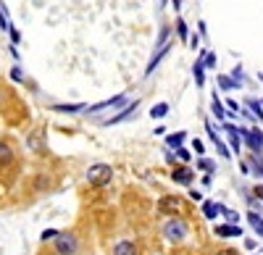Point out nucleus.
<instances>
[{"instance_id":"obj_1","label":"nucleus","mask_w":263,"mask_h":255,"mask_svg":"<svg viewBox=\"0 0 263 255\" xmlns=\"http://www.w3.org/2000/svg\"><path fill=\"white\" fill-rule=\"evenodd\" d=\"M161 237L168 242V245H182L187 237H190V224L187 219L182 216H171L161 224Z\"/></svg>"},{"instance_id":"obj_2","label":"nucleus","mask_w":263,"mask_h":255,"mask_svg":"<svg viewBox=\"0 0 263 255\" xmlns=\"http://www.w3.org/2000/svg\"><path fill=\"white\" fill-rule=\"evenodd\" d=\"M237 134L250 147L253 155H263V129L260 126H237Z\"/></svg>"},{"instance_id":"obj_3","label":"nucleus","mask_w":263,"mask_h":255,"mask_svg":"<svg viewBox=\"0 0 263 255\" xmlns=\"http://www.w3.org/2000/svg\"><path fill=\"white\" fill-rule=\"evenodd\" d=\"M84 179L90 182V187H108L114 179V168L108 163H92L90 168H87Z\"/></svg>"},{"instance_id":"obj_4","label":"nucleus","mask_w":263,"mask_h":255,"mask_svg":"<svg viewBox=\"0 0 263 255\" xmlns=\"http://www.w3.org/2000/svg\"><path fill=\"white\" fill-rule=\"evenodd\" d=\"M53 252L55 255H77L79 252V237L74 231H61L53 242Z\"/></svg>"},{"instance_id":"obj_5","label":"nucleus","mask_w":263,"mask_h":255,"mask_svg":"<svg viewBox=\"0 0 263 255\" xmlns=\"http://www.w3.org/2000/svg\"><path fill=\"white\" fill-rule=\"evenodd\" d=\"M158 210L163 216H179L182 213V198H177V195H166V198H161V203H158Z\"/></svg>"},{"instance_id":"obj_6","label":"nucleus","mask_w":263,"mask_h":255,"mask_svg":"<svg viewBox=\"0 0 263 255\" xmlns=\"http://www.w3.org/2000/svg\"><path fill=\"white\" fill-rule=\"evenodd\" d=\"M124 103H126V92H119V95L108 97V100H100L95 105H87L84 113H100V111H108V108H116V105H124Z\"/></svg>"},{"instance_id":"obj_7","label":"nucleus","mask_w":263,"mask_h":255,"mask_svg":"<svg viewBox=\"0 0 263 255\" xmlns=\"http://www.w3.org/2000/svg\"><path fill=\"white\" fill-rule=\"evenodd\" d=\"M171 182H174V184H182V187H192L195 171H192L190 166H174V168H171Z\"/></svg>"},{"instance_id":"obj_8","label":"nucleus","mask_w":263,"mask_h":255,"mask_svg":"<svg viewBox=\"0 0 263 255\" xmlns=\"http://www.w3.org/2000/svg\"><path fill=\"white\" fill-rule=\"evenodd\" d=\"M140 108V100H132L129 105H124V108L116 113V116H111V119H105L103 121V126H111V124H121V121H126L129 116H135V111Z\"/></svg>"},{"instance_id":"obj_9","label":"nucleus","mask_w":263,"mask_h":255,"mask_svg":"<svg viewBox=\"0 0 263 255\" xmlns=\"http://www.w3.org/2000/svg\"><path fill=\"white\" fill-rule=\"evenodd\" d=\"M213 234L221 240H232V237H242V229H239V224H216Z\"/></svg>"},{"instance_id":"obj_10","label":"nucleus","mask_w":263,"mask_h":255,"mask_svg":"<svg viewBox=\"0 0 263 255\" xmlns=\"http://www.w3.org/2000/svg\"><path fill=\"white\" fill-rule=\"evenodd\" d=\"M205 132H208V140L216 145V150H218V155H221V158H232V150H229V145L227 142H221V140H218V134L213 132V126H211V121H205Z\"/></svg>"},{"instance_id":"obj_11","label":"nucleus","mask_w":263,"mask_h":255,"mask_svg":"<svg viewBox=\"0 0 263 255\" xmlns=\"http://www.w3.org/2000/svg\"><path fill=\"white\" fill-rule=\"evenodd\" d=\"M171 48H174V42H166V45H161V48L156 50V55L150 58V63H147V69H145V76H153V71L158 69V63H161V61H163V58L168 55V50H171Z\"/></svg>"},{"instance_id":"obj_12","label":"nucleus","mask_w":263,"mask_h":255,"mask_svg":"<svg viewBox=\"0 0 263 255\" xmlns=\"http://www.w3.org/2000/svg\"><path fill=\"white\" fill-rule=\"evenodd\" d=\"M221 208H224V203L203 200V203H200V213H203V219H208V221H216L218 216H221Z\"/></svg>"},{"instance_id":"obj_13","label":"nucleus","mask_w":263,"mask_h":255,"mask_svg":"<svg viewBox=\"0 0 263 255\" xmlns=\"http://www.w3.org/2000/svg\"><path fill=\"white\" fill-rule=\"evenodd\" d=\"M114 255H140V247L135 240H119L114 245Z\"/></svg>"},{"instance_id":"obj_14","label":"nucleus","mask_w":263,"mask_h":255,"mask_svg":"<svg viewBox=\"0 0 263 255\" xmlns=\"http://www.w3.org/2000/svg\"><path fill=\"white\" fill-rule=\"evenodd\" d=\"M211 113L216 116V121H218V124H227V119H229V116H227V105H224L221 100H218V95H216V92H213V97H211Z\"/></svg>"},{"instance_id":"obj_15","label":"nucleus","mask_w":263,"mask_h":255,"mask_svg":"<svg viewBox=\"0 0 263 255\" xmlns=\"http://www.w3.org/2000/svg\"><path fill=\"white\" fill-rule=\"evenodd\" d=\"M13 158H16L13 145H11L8 140H0V168H3V166H11Z\"/></svg>"},{"instance_id":"obj_16","label":"nucleus","mask_w":263,"mask_h":255,"mask_svg":"<svg viewBox=\"0 0 263 255\" xmlns=\"http://www.w3.org/2000/svg\"><path fill=\"white\" fill-rule=\"evenodd\" d=\"M53 111L55 113H82L87 111V103H58L53 105Z\"/></svg>"},{"instance_id":"obj_17","label":"nucleus","mask_w":263,"mask_h":255,"mask_svg":"<svg viewBox=\"0 0 263 255\" xmlns=\"http://www.w3.org/2000/svg\"><path fill=\"white\" fill-rule=\"evenodd\" d=\"M245 108L250 111V116H253L255 121L263 124V105H260V97H248V100H245Z\"/></svg>"},{"instance_id":"obj_18","label":"nucleus","mask_w":263,"mask_h":255,"mask_svg":"<svg viewBox=\"0 0 263 255\" xmlns=\"http://www.w3.org/2000/svg\"><path fill=\"white\" fill-rule=\"evenodd\" d=\"M192 76L197 82V87H205V63H203V55L195 61V66H192Z\"/></svg>"},{"instance_id":"obj_19","label":"nucleus","mask_w":263,"mask_h":255,"mask_svg":"<svg viewBox=\"0 0 263 255\" xmlns=\"http://www.w3.org/2000/svg\"><path fill=\"white\" fill-rule=\"evenodd\" d=\"M248 224L253 226V231L263 240V216L258 213V210H248Z\"/></svg>"},{"instance_id":"obj_20","label":"nucleus","mask_w":263,"mask_h":255,"mask_svg":"<svg viewBox=\"0 0 263 255\" xmlns=\"http://www.w3.org/2000/svg\"><path fill=\"white\" fill-rule=\"evenodd\" d=\"M184 140H187V132H177V134L166 137V145L171 147V150H179V147H184Z\"/></svg>"},{"instance_id":"obj_21","label":"nucleus","mask_w":263,"mask_h":255,"mask_svg":"<svg viewBox=\"0 0 263 255\" xmlns=\"http://www.w3.org/2000/svg\"><path fill=\"white\" fill-rule=\"evenodd\" d=\"M218 87H221V90H227V92H232V90H242V84H237L232 76L221 74V76H218Z\"/></svg>"},{"instance_id":"obj_22","label":"nucleus","mask_w":263,"mask_h":255,"mask_svg":"<svg viewBox=\"0 0 263 255\" xmlns=\"http://www.w3.org/2000/svg\"><path fill=\"white\" fill-rule=\"evenodd\" d=\"M168 116V103H156L150 108V119H166Z\"/></svg>"},{"instance_id":"obj_23","label":"nucleus","mask_w":263,"mask_h":255,"mask_svg":"<svg viewBox=\"0 0 263 255\" xmlns=\"http://www.w3.org/2000/svg\"><path fill=\"white\" fill-rule=\"evenodd\" d=\"M197 168H200V171H205V174H213L216 171V161H211V158H197Z\"/></svg>"},{"instance_id":"obj_24","label":"nucleus","mask_w":263,"mask_h":255,"mask_svg":"<svg viewBox=\"0 0 263 255\" xmlns=\"http://www.w3.org/2000/svg\"><path fill=\"white\" fill-rule=\"evenodd\" d=\"M177 34H179V40H182V42H187V40H190V27L184 24V18H177Z\"/></svg>"},{"instance_id":"obj_25","label":"nucleus","mask_w":263,"mask_h":255,"mask_svg":"<svg viewBox=\"0 0 263 255\" xmlns=\"http://www.w3.org/2000/svg\"><path fill=\"white\" fill-rule=\"evenodd\" d=\"M221 216L227 219V224H239V213H237V210H232V208H221Z\"/></svg>"},{"instance_id":"obj_26","label":"nucleus","mask_w":263,"mask_h":255,"mask_svg":"<svg viewBox=\"0 0 263 255\" xmlns=\"http://www.w3.org/2000/svg\"><path fill=\"white\" fill-rule=\"evenodd\" d=\"M174 158L182 161V166H187V163H190V158H192V153L187 150V147H179V150H174Z\"/></svg>"},{"instance_id":"obj_27","label":"nucleus","mask_w":263,"mask_h":255,"mask_svg":"<svg viewBox=\"0 0 263 255\" xmlns=\"http://www.w3.org/2000/svg\"><path fill=\"white\" fill-rule=\"evenodd\" d=\"M58 234H61L58 229H45V231L40 234V242H55V237H58Z\"/></svg>"},{"instance_id":"obj_28","label":"nucleus","mask_w":263,"mask_h":255,"mask_svg":"<svg viewBox=\"0 0 263 255\" xmlns=\"http://www.w3.org/2000/svg\"><path fill=\"white\" fill-rule=\"evenodd\" d=\"M200 55H203V63H205V71H208V69H216V53H208V50H203Z\"/></svg>"},{"instance_id":"obj_29","label":"nucleus","mask_w":263,"mask_h":255,"mask_svg":"<svg viewBox=\"0 0 263 255\" xmlns=\"http://www.w3.org/2000/svg\"><path fill=\"white\" fill-rule=\"evenodd\" d=\"M232 79H234L237 84H242V82H245V71H242V66H234V69H232Z\"/></svg>"},{"instance_id":"obj_30","label":"nucleus","mask_w":263,"mask_h":255,"mask_svg":"<svg viewBox=\"0 0 263 255\" xmlns=\"http://www.w3.org/2000/svg\"><path fill=\"white\" fill-rule=\"evenodd\" d=\"M192 150L197 153V158H203V153H205V145H203V140H192Z\"/></svg>"},{"instance_id":"obj_31","label":"nucleus","mask_w":263,"mask_h":255,"mask_svg":"<svg viewBox=\"0 0 263 255\" xmlns=\"http://www.w3.org/2000/svg\"><path fill=\"white\" fill-rule=\"evenodd\" d=\"M187 195H190V200H192V203H203V192H200V189H190Z\"/></svg>"},{"instance_id":"obj_32","label":"nucleus","mask_w":263,"mask_h":255,"mask_svg":"<svg viewBox=\"0 0 263 255\" xmlns=\"http://www.w3.org/2000/svg\"><path fill=\"white\" fill-rule=\"evenodd\" d=\"M253 195H255V200H258V203H263V182L253 187Z\"/></svg>"},{"instance_id":"obj_33","label":"nucleus","mask_w":263,"mask_h":255,"mask_svg":"<svg viewBox=\"0 0 263 255\" xmlns=\"http://www.w3.org/2000/svg\"><path fill=\"white\" fill-rule=\"evenodd\" d=\"M11 79H13V82H21V79H24V74H21V69H18V66H13V69H11Z\"/></svg>"},{"instance_id":"obj_34","label":"nucleus","mask_w":263,"mask_h":255,"mask_svg":"<svg viewBox=\"0 0 263 255\" xmlns=\"http://www.w3.org/2000/svg\"><path fill=\"white\" fill-rule=\"evenodd\" d=\"M213 255H237V250L234 247H221V250H216Z\"/></svg>"},{"instance_id":"obj_35","label":"nucleus","mask_w":263,"mask_h":255,"mask_svg":"<svg viewBox=\"0 0 263 255\" xmlns=\"http://www.w3.org/2000/svg\"><path fill=\"white\" fill-rule=\"evenodd\" d=\"M190 45H192V48L200 45V34H190Z\"/></svg>"},{"instance_id":"obj_36","label":"nucleus","mask_w":263,"mask_h":255,"mask_svg":"<svg viewBox=\"0 0 263 255\" xmlns=\"http://www.w3.org/2000/svg\"><path fill=\"white\" fill-rule=\"evenodd\" d=\"M8 34H11V42H13V45H16V42H18V40H21V34H18V32H16V29H11V32H8Z\"/></svg>"},{"instance_id":"obj_37","label":"nucleus","mask_w":263,"mask_h":255,"mask_svg":"<svg viewBox=\"0 0 263 255\" xmlns=\"http://www.w3.org/2000/svg\"><path fill=\"white\" fill-rule=\"evenodd\" d=\"M211 184H213V176L205 174V176H203V187H211Z\"/></svg>"},{"instance_id":"obj_38","label":"nucleus","mask_w":263,"mask_h":255,"mask_svg":"<svg viewBox=\"0 0 263 255\" xmlns=\"http://www.w3.org/2000/svg\"><path fill=\"white\" fill-rule=\"evenodd\" d=\"M245 250H255V240H245Z\"/></svg>"},{"instance_id":"obj_39","label":"nucleus","mask_w":263,"mask_h":255,"mask_svg":"<svg viewBox=\"0 0 263 255\" xmlns=\"http://www.w3.org/2000/svg\"><path fill=\"white\" fill-rule=\"evenodd\" d=\"M171 3H174V8H177V11L182 8V0H171Z\"/></svg>"},{"instance_id":"obj_40","label":"nucleus","mask_w":263,"mask_h":255,"mask_svg":"<svg viewBox=\"0 0 263 255\" xmlns=\"http://www.w3.org/2000/svg\"><path fill=\"white\" fill-rule=\"evenodd\" d=\"M258 79H260V82H263V74H258Z\"/></svg>"},{"instance_id":"obj_41","label":"nucleus","mask_w":263,"mask_h":255,"mask_svg":"<svg viewBox=\"0 0 263 255\" xmlns=\"http://www.w3.org/2000/svg\"><path fill=\"white\" fill-rule=\"evenodd\" d=\"M260 105H263V97H260Z\"/></svg>"}]
</instances>
